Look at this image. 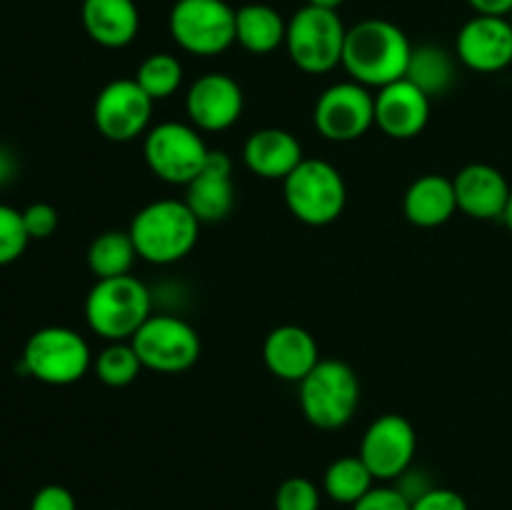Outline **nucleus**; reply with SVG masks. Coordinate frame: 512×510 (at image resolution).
Segmentation results:
<instances>
[{
	"instance_id": "obj_10",
	"label": "nucleus",
	"mask_w": 512,
	"mask_h": 510,
	"mask_svg": "<svg viewBox=\"0 0 512 510\" xmlns=\"http://www.w3.org/2000/svg\"><path fill=\"white\" fill-rule=\"evenodd\" d=\"M130 343L145 370L163 375L185 373L203 353L198 330L178 313H153Z\"/></svg>"
},
{
	"instance_id": "obj_11",
	"label": "nucleus",
	"mask_w": 512,
	"mask_h": 510,
	"mask_svg": "<svg viewBox=\"0 0 512 510\" xmlns=\"http://www.w3.org/2000/svg\"><path fill=\"white\" fill-rule=\"evenodd\" d=\"M155 100L135 83L118 78L103 85L93 103V123L110 143H133L150 130Z\"/></svg>"
},
{
	"instance_id": "obj_5",
	"label": "nucleus",
	"mask_w": 512,
	"mask_h": 510,
	"mask_svg": "<svg viewBox=\"0 0 512 510\" xmlns=\"http://www.w3.org/2000/svg\"><path fill=\"white\" fill-rule=\"evenodd\" d=\"M283 198L295 220L310 228H323L343 215L348 203V185L333 163L305 158L283 180Z\"/></svg>"
},
{
	"instance_id": "obj_22",
	"label": "nucleus",
	"mask_w": 512,
	"mask_h": 510,
	"mask_svg": "<svg viewBox=\"0 0 512 510\" xmlns=\"http://www.w3.org/2000/svg\"><path fill=\"white\" fill-rule=\"evenodd\" d=\"M403 213L415 228H440L458 213L453 178L425 173L408 185L403 195Z\"/></svg>"
},
{
	"instance_id": "obj_13",
	"label": "nucleus",
	"mask_w": 512,
	"mask_h": 510,
	"mask_svg": "<svg viewBox=\"0 0 512 510\" xmlns=\"http://www.w3.org/2000/svg\"><path fill=\"white\" fill-rule=\"evenodd\" d=\"M418 435L405 415L385 413L368 425L360 440V458L375 480L393 483L413 468Z\"/></svg>"
},
{
	"instance_id": "obj_8",
	"label": "nucleus",
	"mask_w": 512,
	"mask_h": 510,
	"mask_svg": "<svg viewBox=\"0 0 512 510\" xmlns=\"http://www.w3.org/2000/svg\"><path fill=\"white\" fill-rule=\"evenodd\" d=\"M168 30L180 50L213 58L235 45V8L225 0H175Z\"/></svg>"
},
{
	"instance_id": "obj_35",
	"label": "nucleus",
	"mask_w": 512,
	"mask_h": 510,
	"mask_svg": "<svg viewBox=\"0 0 512 510\" xmlns=\"http://www.w3.org/2000/svg\"><path fill=\"white\" fill-rule=\"evenodd\" d=\"M470 8L480 15H510L512 0H468Z\"/></svg>"
},
{
	"instance_id": "obj_39",
	"label": "nucleus",
	"mask_w": 512,
	"mask_h": 510,
	"mask_svg": "<svg viewBox=\"0 0 512 510\" xmlns=\"http://www.w3.org/2000/svg\"><path fill=\"white\" fill-rule=\"evenodd\" d=\"M108 510H123V508H108Z\"/></svg>"
},
{
	"instance_id": "obj_21",
	"label": "nucleus",
	"mask_w": 512,
	"mask_h": 510,
	"mask_svg": "<svg viewBox=\"0 0 512 510\" xmlns=\"http://www.w3.org/2000/svg\"><path fill=\"white\" fill-rule=\"evenodd\" d=\"M80 20L100 48H128L140 33V10L135 0H83Z\"/></svg>"
},
{
	"instance_id": "obj_24",
	"label": "nucleus",
	"mask_w": 512,
	"mask_h": 510,
	"mask_svg": "<svg viewBox=\"0 0 512 510\" xmlns=\"http://www.w3.org/2000/svg\"><path fill=\"white\" fill-rule=\"evenodd\" d=\"M405 78L418 85L428 98L445 95L455 83V58L435 43L413 45Z\"/></svg>"
},
{
	"instance_id": "obj_3",
	"label": "nucleus",
	"mask_w": 512,
	"mask_h": 510,
	"mask_svg": "<svg viewBox=\"0 0 512 510\" xmlns=\"http://www.w3.org/2000/svg\"><path fill=\"white\" fill-rule=\"evenodd\" d=\"M153 303L150 288L135 275L103 278L95 280L85 298V320L90 330L108 343L133 340V335L153 315Z\"/></svg>"
},
{
	"instance_id": "obj_25",
	"label": "nucleus",
	"mask_w": 512,
	"mask_h": 510,
	"mask_svg": "<svg viewBox=\"0 0 512 510\" xmlns=\"http://www.w3.org/2000/svg\"><path fill=\"white\" fill-rule=\"evenodd\" d=\"M138 250L128 230H105L95 235L88 248V268L95 280L130 275Z\"/></svg>"
},
{
	"instance_id": "obj_6",
	"label": "nucleus",
	"mask_w": 512,
	"mask_h": 510,
	"mask_svg": "<svg viewBox=\"0 0 512 510\" xmlns=\"http://www.w3.org/2000/svg\"><path fill=\"white\" fill-rule=\"evenodd\" d=\"M345 28L338 10L315 8L305 3L288 20L285 50L298 70L308 75H325L343 65Z\"/></svg>"
},
{
	"instance_id": "obj_15",
	"label": "nucleus",
	"mask_w": 512,
	"mask_h": 510,
	"mask_svg": "<svg viewBox=\"0 0 512 510\" xmlns=\"http://www.w3.org/2000/svg\"><path fill=\"white\" fill-rule=\"evenodd\" d=\"M455 58L473 73L493 75L512 65V23L508 15H480L465 20L455 38Z\"/></svg>"
},
{
	"instance_id": "obj_36",
	"label": "nucleus",
	"mask_w": 512,
	"mask_h": 510,
	"mask_svg": "<svg viewBox=\"0 0 512 510\" xmlns=\"http://www.w3.org/2000/svg\"><path fill=\"white\" fill-rule=\"evenodd\" d=\"M15 173H18V163H15V155L10 153L8 148H3V145H0V185L10 183V180L15 178Z\"/></svg>"
},
{
	"instance_id": "obj_18",
	"label": "nucleus",
	"mask_w": 512,
	"mask_h": 510,
	"mask_svg": "<svg viewBox=\"0 0 512 510\" xmlns=\"http://www.w3.org/2000/svg\"><path fill=\"white\" fill-rule=\"evenodd\" d=\"M458 210L473 220H498L508 210L512 185L503 170L488 163H470L453 178Z\"/></svg>"
},
{
	"instance_id": "obj_1",
	"label": "nucleus",
	"mask_w": 512,
	"mask_h": 510,
	"mask_svg": "<svg viewBox=\"0 0 512 510\" xmlns=\"http://www.w3.org/2000/svg\"><path fill=\"white\" fill-rule=\"evenodd\" d=\"M413 43L400 25L385 18H365L348 28L343 68L350 80L365 88H385L405 78Z\"/></svg>"
},
{
	"instance_id": "obj_9",
	"label": "nucleus",
	"mask_w": 512,
	"mask_h": 510,
	"mask_svg": "<svg viewBox=\"0 0 512 510\" xmlns=\"http://www.w3.org/2000/svg\"><path fill=\"white\" fill-rule=\"evenodd\" d=\"M210 148L198 128L180 120L153 125L143 138V158L150 173L170 185H188L205 168Z\"/></svg>"
},
{
	"instance_id": "obj_33",
	"label": "nucleus",
	"mask_w": 512,
	"mask_h": 510,
	"mask_svg": "<svg viewBox=\"0 0 512 510\" xmlns=\"http://www.w3.org/2000/svg\"><path fill=\"white\" fill-rule=\"evenodd\" d=\"M410 510H470V505L458 490L433 485V488H428L413 500Z\"/></svg>"
},
{
	"instance_id": "obj_37",
	"label": "nucleus",
	"mask_w": 512,
	"mask_h": 510,
	"mask_svg": "<svg viewBox=\"0 0 512 510\" xmlns=\"http://www.w3.org/2000/svg\"><path fill=\"white\" fill-rule=\"evenodd\" d=\"M345 0H308V5H315V8H325V10H340Z\"/></svg>"
},
{
	"instance_id": "obj_2",
	"label": "nucleus",
	"mask_w": 512,
	"mask_h": 510,
	"mask_svg": "<svg viewBox=\"0 0 512 510\" xmlns=\"http://www.w3.org/2000/svg\"><path fill=\"white\" fill-rule=\"evenodd\" d=\"M138 258L153 265H173L188 258L200 238V220L185 200L163 198L143 205L128 228Z\"/></svg>"
},
{
	"instance_id": "obj_26",
	"label": "nucleus",
	"mask_w": 512,
	"mask_h": 510,
	"mask_svg": "<svg viewBox=\"0 0 512 510\" xmlns=\"http://www.w3.org/2000/svg\"><path fill=\"white\" fill-rule=\"evenodd\" d=\"M375 488V478L360 455H343L333 460L323 475V493L340 505L353 508Z\"/></svg>"
},
{
	"instance_id": "obj_23",
	"label": "nucleus",
	"mask_w": 512,
	"mask_h": 510,
	"mask_svg": "<svg viewBox=\"0 0 512 510\" xmlns=\"http://www.w3.org/2000/svg\"><path fill=\"white\" fill-rule=\"evenodd\" d=\"M288 20L265 3H248L235 10V43L253 55L275 53L285 45Z\"/></svg>"
},
{
	"instance_id": "obj_20",
	"label": "nucleus",
	"mask_w": 512,
	"mask_h": 510,
	"mask_svg": "<svg viewBox=\"0 0 512 510\" xmlns=\"http://www.w3.org/2000/svg\"><path fill=\"white\" fill-rule=\"evenodd\" d=\"M305 160L303 145L285 128H260L243 145V163L263 180L283 183Z\"/></svg>"
},
{
	"instance_id": "obj_27",
	"label": "nucleus",
	"mask_w": 512,
	"mask_h": 510,
	"mask_svg": "<svg viewBox=\"0 0 512 510\" xmlns=\"http://www.w3.org/2000/svg\"><path fill=\"white\" fill-rule=\"evenodd\" d=\"M135 83L158 103L173 98L183 85V63L173 53H153L138 65Z\"/></svg>"
},
{
	"instance_id": "obj_30",
	"label": "nucleus",
	"mask_w": 512,
	"mask_h": 510,
	"mask_svg": "<svg viewBox=\"0 0 512 510\" xmlns=\"http://www.w3.org/2000/svg\"><path fill=\"white\" fill-rule=\"evenodd\" d=\"M275 510H320V488L310 478L293 475L275 490Z\"/></svg>"
},
{
	"instance_id": "obj_38",
	"label": "nucleus",
	"mask_w": 512,
	"mask_h": 510,
	"mask_svg": "<svg viewBox=\"0 0 512 510\" xmlns=\"http://www.w3.org/2000/svg\"><path fill=\"white\" fill-rule=\"evenodd\" d=\"M503 220H505V225H508L510 233H512V193H510V203H508V210H505Z\"/></svg>"
},
{
	"instance_id": "obj_31",
	"label": "nucleus",
	"mask_w": 512,
	"mask_h": 510,
	"mask_svg": "<svg viewBox=\"0 0 512 510\" xmlns=\"http://www.w3.org/2000/svg\"><path fill=\"white\" fill-rule=\"evenodd\" d=\"M23 223L30 240H45L58 230L60 215L50 203H30L23 210Z\"/></svg>"
},
{
	"instance_id": "obj_19",
	"label": "nucleus",
	"mask_w": 512,
	"mask_h": 510,
	"mask_svg": "<svg viewBox=\"0 0 512 510\" xmlns=\"http://www.w3.org/2000/svg\"><path fill=\"white\" fill-rule=\"evenodd\" d=\"M263 363L278 380L300 383L320 363L318 340L300 325H278L265 335Z\"/></svg>"
},
{
	"instance_id": "obj_40",
	"label": "nucleus",
	"mask_w": 512,
	"mask_h": 510,
	"mask_svg": "<svg viewBox=\"0 0 512 510\" xmlns=\"http://www.w3.org/2000/svg\"><path fill=\"white\" fill-rule=\"evenodd\" d=\"M508 18H510V23H512V13H510V15H508Z\"/></svg>"
},
{
	"instance_id": "obj_12",
	"label": "nucleus",
	"mask_w": 512,
	"mask_h": 510,
	"mask_svg": "<svg viewBox=\"0 0 512 510\" xmlns=\"http://www.w3.org/2000/svg\"><path fill=\"white\" fill-rule=\"evenodd\" d=\"M313 123L330 143L360 140L375 125V93L355 80L330 85L315 100Z\"/></svg>"
},
{
	"instance_id": "obj_28",
	"label": "nucleus",
	"mask_w": 512,
	"mask_h": 510,
	"mask_svg": "<svg viewBox=\"0 0 512 510\" xmlns=\"http://www.w3.org/2000/svg\"><path fill=\"white\" fill-rule=\"evenodd\" d=\"M93 368L100 383L108 385V388H125V385L135 383L138 375L145 370L130 340L105 345L98 358H95Z\"/></svg>"
},
{
	"instance_id": "obj_14",
	"label": "nucleus",
	"mask_w": 512,
	"mask_h": 510,
	"mask_svg": "<svg viewBox=\"0 0 512 510\" xmlns=\"http://www.w3.org/2000/svg\"><path fill=\"white\" fill-rule=\"evenodd\" d=\"M245 108L243 88L228 73H205L185 93V115L200 133H223L233 128Z\"/></svg>"
},
{
	"instance_id": "obj_16",
	"label": "nucleus",
	"mask_w": 512,
	"mask_h": 510,
	"mask_svg": "<svg viewBox=\"0 0 512 510\" xmlns=\"http://www.w3.org/2000/svg\"><path fill=\"white\" fill-rule=\"evenodd\" d=\"M433 98L408 78L385 85L375 93V125L390 140H413L428 128Z\"/></svg>"
},
{
	"instance_id": "obj_17",
	"label": "nucleus",
	"mask_w": 512,
	"mask_h": 510,
	"mask_svg": "<svg viewBox=\"0 0 512 510\" xmlns=\"http://www.w3.org/2000/svg\"><path fill=\"white\" fill-rule=\"evenodd\" d=\"M185 205L203 223H220L235 208L233 158L225 150H210L205 168L185 185Z\"/></svg>"
},
{
	"instance_id": "obj_29",
	"label": "nucleus",
	"mask_w": 512,
	"mask_h": 510,
	"mask_svg": "<svg viewBox=\"0 0 512 510\" xmlns=\"http://www.w3.org/2000/svg\"><path fill=\"white\" fill-rule=\"evenodd\" d=\"M30 235L23 223V210L0 203V265H10L25 253Z\"/></svg>"
},
{
	"instance_id": "obj_7",
	"label": "nucleus",
	"mask_w": 512,
	"mask_h": 510,
	"mask_svg": "<svg viewBox=\"0 0 512 510\" xmlns=\"http://www.w3.org/2000/svg\"><path fill=\"white\" fill-rule=\"evenodd\" d=\"M23 373L45 385H73L93 365L90 345L78 330L48 325L35 330L23 348Z\"/></svg>"
},
{
	"instance_id": "obj_34",
	"label": "nucleus",
	"mask_w": 512,
	"mask_h": 510,
	"mask_svg": "<svg viewBox=\"0 0 512 510\" xmlns=\"http://www.w3.org/2000/svg\"><path fill=\"white\" fill-rule=\"evenodd\" d=\"M30 510H78L75 495L65 485H43L30 500Z\"/></svg>"
},
{
	"instance_id": "obj_4",
	"label": "nucleus",
	"mask_w": 512,
	"mask_h": 510,
	"mask_svg": "<svg viewBox=\"0 0 512 510\" xmlns=\"http://www.w3.org/2000/svg\"><path fill=\"white\" fill-rule=\"evenodd\" d=\"M298 403L305 420L318 430H340L360 405L358 373L345 360L320 358L298 383Z\"/></svg>"
},
{
	"instance_id": "obj_32",
	"label": "nucleus",
	"mask_w": 512,
	"mask_h": 510,
	"mask_svg": "<svg viewBox=\"0 0 512 510\" xmlns=\"http://www.w3.org/2000/svg\"><path fill=\"white\" fill-rule=\"evenodd\" d=\"M410 505L413 503L398 485H375L353 505V510H410Z\"/></svg>"
}]
</instances>
